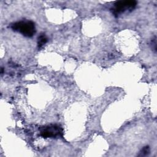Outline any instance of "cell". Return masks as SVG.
<instances>
[{"instance_id":"277c9868","label":"cell","mask_w":157,"mask_h":157,"mask_svg":"<svg viewBox=\"0 0 157 157\" xmlns=\"http://www.w3.org/2000/svg\"><path fill=\"white\" fill-rule=\"evenodd\" d=\"M47 41V38L45 34H41L38 37V47H42Z\"/></svg>"},{"instance_id":"5b68a950","label":"cell","mask_w":157,"mask_h":157,"mask_svg":"<svg viewBox=\"0 0 157 157\" xmlns=\"http://www.w3.org/2000/svg\"><path fill=\"white\" fill-rule=\"evenodd\" d=\"M148 152H149V148H148V147H144V148L142 149L141 153H142V155H147Z\"/></svg>"},{"instance_id":"6da1fadb","label":"cell","mask_w":157,"mask_h":157,"mask_svg":"<svg viewBox=\"0 0 157 157\" xmlns=\"http://www.w3.org/2000/svg\"><path fill=\"white\" fill-rule=\"evenodd\" d=\"M12 29L26 37H32L36 33L34 23L31 21H20L12 24Z\"/></svg>"},{"instance_id":"3957f363","label":"cell","mask_w":157,"mask_h":157,"mask_svg":"<svg viewBox=\"0 0 157 157\" xmlns=\"http://www.w3.org/2000/svg\"><path fill=\"white\" fill-rule=\"evenodd\" d=\"M62 129L56 125H50L43 128L40 134L44 137H55L62 134Z\"/></svg>"},{"instance_id":"7a4b0ae2","label":"cell","mask_w":157,"mask_h":157,"mask_svg":"<svg viewBox=\"0 0 157 157\" xmlns=\"http://www.w3.org/2000/svg\"><path fill=\"white\" fill-rule=\"evenodd\" d=\"M137 4L135 1H120L114 4L113 9V13L115 15H118L120 13L124 12L128 10L133 9Z\"/></svg>"}]
</instances>
